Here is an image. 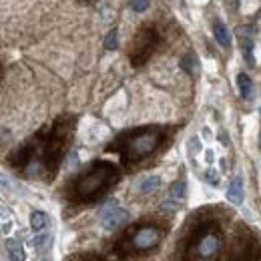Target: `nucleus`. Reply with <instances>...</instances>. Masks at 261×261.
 <instances>
[{
    "mask_svg": "<svg viewBox=\"0 0 261 261\" xmlns=\"http://www.w3.org/2000/svg\"><path fill=\"white\" fill-rule=\"evenodd\" d=\"M70 133H72V119L70 117L59 119L48 133L38 135L24 149H20V153L14 159V167L27 177H38L44 173L55 175L63 161Z\"/></svg>",
    "mask_w": 261,
    "mask_h": 261,
    "instance_id": "nucleus-1",
    "label": "nucleus"
},
{
    "mask_svg": "<svg viewBox=\"0 0 261 261\" xmlns=\"http://www.w3.org/2000/svg\"><path fill=\"white\" fill-rule=\"evenodd\" d=\"M121 179L119 167L109 161L93 163L70 187V201L74 203H93L102 197L111 187H115Z\"/></svg>",
    "mask_w": 261,
    "mask_h": 261,
    "instance_id": "nucleus-2",
    "label": "nucleus"
},
{
    "mask_svg": "<svg viewBox=\"0 0 261 261\" xmlns=\"http://www.w3.org/2000/svg\"><path fill=\"white\" fill-rule=\"evenodd\" d=\"M165 130L161 127H145V129L130 130L127 135L119 137L109 151H117L123 159V165L133 167V165L141 163L143 159H147L153 151H157V147L163 141Z\"/></svg>",
    "mask_w": 261,
    "mask_h": 261,
    "instance_id": "nucleus-3",
    "label": "nucleus"
},
{
    "mask_svg": "<svg viewBox=\"0 0 261 261\" xmlns=\"http://www.w3.org/2000/svg\"><path fill=\"white\" fill-rule=\"evenodd\" d=\"M221 249V229L215 221H203L185 239L181 261H217Z\"/></svg>",
    "mask_w": 261,
    "mask_h": 261,
    "instance_id": "nucleus-4",
    "label": "nucleus"
},
{
    "mask_svg": "<svg viewBox=\"0 0 261 261\" xmlns=\"http://www.w3.org/2000/svg\"><path fill=\"white\" fill-rule=\"evenodd\" d=\"M161 239H163V231L157 225H139V227L130 229L127 235H123V239L117 243L115 251L121 255L143 253V251L157 247L161 243Z\"/></svg>",
    "mask_w": 261,
    "mask_h": 261,
    "instance_id": "nucleus-5",
    "label": "nucleus"
},
{
    "mask_svg": "<svg viewBox=\"0 0 261 261\" xmlns=\"http://www.w3.org/2000/svg\"><path fill=\"white\" fill-rule=\"evenodd\" d=\"M261 247L259 241L255 239V235L247 229H239L235 231V239L231 245V253L229 261H259Z\"/></svg>",
    "mask_w": 261,
    "mask_h": 261,
    "instance_id": "nucleus-6",
    "label": "nucleus"
},
{
    "mask_svg": "<svg viewBox=\"0 0 261 261\" xmlns=\"http://www.w3.org/2000/svg\"><path fill=\"white\" fill-rule=\"evenodd\" d=\"M157 44H159V34H157L155 29H151V27L141 29L139 34L135 36V40H133L130 63H133L135 66L145 65V63L149 61V57L155 53Z\"/></svg>",
    "mask_w": 261,
    "mask_h": 261,
    "instance_id": "nucleus-7",
    "label": "nucleus"
},
{
    "mask_svg": "<svg viewBox=\"0 0 261 261\" xmlns=\"http://www.w3.org/2000/svg\"><path fill=\"white\" fill-rule=\"evenodd\" d=\"M129 211L119 207L117 203H107L100 213H98V221H100V227L107 229V231H115L117 227L125 225L129 221Z\"/></svg>",
    "mask_w": 261,
    "mask_h": 261,
    "instance_id": "nucleus-8",
    "label": "nucleus"
},
{
    "mask_svg": "<svg viewBox=\"0 0 261 261\" xmlns=\"http://www.w3.org/2000/svg\"><path fill=\"white\" fill-rule=\"evenodd\" d=\"M6 251H8L10 261H27L24 245H22V241H20V239H16V237L6 239Z\"/></svg>",
    "mask_w": 261,
    "mask_h": 261,
    "instance_id": "nucleus-9",
    "label": "nucleus"
},
{
    "mask_svg": "<svg viewBox=\"0 0 261 261\" xmlns=\"http://www.w3.org/2000/svg\"><path fill=\"white\" fill-rule=\"evenodd\" d=\"M243 197H245V191H243V179H241V177H235L227 189V199L233 203V205H241V203H243Z\"/></svg>",
    "mask_w": 261,
    "mask_h": 261,
    "instance_id": "nucleus-10",
    "label": "nucleus"
},
{
    "mask_svg": "<svg viewBox=\"0 0 261 261\" xmlns=\"http://www.w3.org/2000/svg\"><path fill=\"white\" fill-rule=\"evenodd\" d=\"M237 87H239V93L245 100L253 98V81L245 74V72H239L237 74Z\"/></svg>",
    "mask_w": 261,
    "mask_h": 261,
    "instance_id": "nucleus-11",
    "label": "nucleus"
},
{
    "mask_svg": "<svg viewBox=\"0 0 261 261\" xmlns=\"http://www.w3.org/2000/svg\"><path fill=\"white\" fill-rule=\"evenodd\" d=\"M159 185H161V179L157 177V175H149V177H145L141 183H139V193H143V195H149V193H153V191H157L159 189Z\"/></svg>",
    "mask_w": 261,
    "mask_h": 261,
    "instance_id": "nucleus-12",
    "label": "nucleus"
},
{
    "mask_svg": "<svg viewBox=\"0 0 261 261\" xmlns=\"http://www.w3.org/2000/svg\"><path fill=\"white\" fill-rule=\"evenodd\" d=\"M12 225H14L12 213H10L4 205H0V233H2V235H8V233L12 231Z\"/></svg>",
    "mask_w": 261,
    "mask_h": 261,
    "instance_id": "nucleus-13",
    "label": "nucleus"
},
{
    "mask_svg": "<svg viewBox=\"0 0 261 261\" xmlns=\"http://www.w3.org/2000/svg\"><path fill=\"white\" fill-rule=\"evenodd\" d=\"M213 34H215V38H217V42H219L221 46H225V48L231 46V33H229V29L223 22H217V24L213 27Z\"/></svg>",
    "mask_w": 261,
    "mask_h": 261,
    "instance_id": "nucleus-14",
    "label": "nucleus"
},
{
    "mask_svg": "<svg viewBox=\"0 0 261 261\" xmlns=\"http://www.w3.org/2000/svg\"><path fill=\"white\" fill-rule=\"evenodd\" d=\"M46 225H48V215H46L44 211H33V213H31V227H33L36 233L44 231Z\"/></svg>",
    "mask_w": 261,
    "mask_h": 261,
    "instance_id": "nucleus-15",
    "label": "nucleus"
},
{
    "mask_svg": "<svg viewBox=\"0 0 261 261\" xmlns=\"http://www.w3.org/2000/svg\"><path fill=\"white\" fill-rule=\"evenodd\" d=\"M50 243H53V235H50V233H42V231H40V233H36V237L33 239L34 249H36V251H40V253H42V251H46V249L50 247Z\"/></svg>",
    "mask_w": 261,
    "mask_h": 261,
    "instance_id": "nucleus-16",
    "label": "nucleus"
},
{
    "mask_svg": "<svg viewBox=\"0 0 261 261\" xmlns=\"http://www.w3.org/2000/svg\"><path fill=\"white\" fill-rule=\"evenodd\" d=\"M169 195H171L173 201H181L185 197V181H175L171 185V189H169Z\"/></svg>",
    "mask_w": 261,
    "mask_h": 261,
    "instance_id": "nucleus-17",
    "label": "nucleus"
},
{
    "mask_svg": "<svg viewBox=\"0 0 261 261\" xmlns=\"http://www.w3.org/2000/svg\"><path fill=\"white\" fill-rule=\"evenodd\" d=\"M241 48H243L245 61H247L249 65H253L255 61H253V57H251V53H253V44H251V40H249V38H241Z\"/></svg>",
    "mask_w": 261,
    "mask_h": 261,
    "instance_id": "nucleus-18",
    "label": "nucleus"
},
{
    "mask_svg": "<svg viewBox=\"0 0 261 261\" xmlns=\"http://www.w3.org/2000/svg\"><path fill=\"white\" fill-rule=\"evenodd\" d=\"M117 46H119V33L111 31V33L107 34V38H105V48L107 50H115Z\"/></svg>",
    "mask_w": 261,
    "mask_h": 261,
    "instance_id": "nucleus-19",
    "label": "nucleus"
},
{
    "mask_svg": "<svg viewBox=\"0 0 261 261\" xmlns=\"http://www.w3.org/2000/svg\"><path fill=\"white\" fill-rule=\"evenodd\" d=\"M181 66L187 70V72H195L197 70V61H195V57L193 55H187L183 61H181Z\"/></svg>",
    "mask_w": 261,
    "mask_h": 261,
    "instance_id": "nucleus-20",
    "label": "nucleus"
},
{
    "mask_svg": "<svg viewBox=\"0 0 261 261\" xmlns=\"http://www.w3.org/2000/svg\"><path fill=\"white\" fill-rule=\"evenodd\" d=\"M151 6V0H130V8L135 12H145Z\"/></svg>",
    "mask_w": 261,
    "mask_h": 261,
    "instance_id": "nucleus-21",
    "label": "nucleus"
},
{
    "mask_svg": "<svg viewBox=\"0 0 261 261\" xmlns=\"http://www.w3.org/2000/svg\"><path fill=\"white\" fill-rule=\"evenodd\" d=\"M0 187H2L4 191H12V183H10L4 175H0Z\"/></svg>",
    "mask_w": 261,
    "mask_h": 261,
    "instance_id": "nucleus-22",
    "label": "nucleus"
},
{
    "mask_svg": "<svg viewBox=\"0 0 261 261\" xmlns=\"http://www.w3.org/2000/svg\"><path fill=\"white\" fill-rule=\"evenodd\" d=\"M207 179L215 185V183H217V175H215V171H207Z\"/></svg>",
    "mask_w": 261,
    "mask_h": 261,
    "instance_id": "nucleus-23",
    "label": "nucleus"
},
{
    "mask_svg": "<svg viewBox=\"0 0 261 261\" xmlns=\"http://www.w3.org/2000/svg\"><path fill=\"white\" fill-rule=\"evenodd\" d=\"M0 235H2V233H0Z\"/></svg>",
    "mask_w": 261,
    "mask_h": 261,
    "instance_id": "nucleus-24",
    "label": "nucleus"
}]
</instances>
